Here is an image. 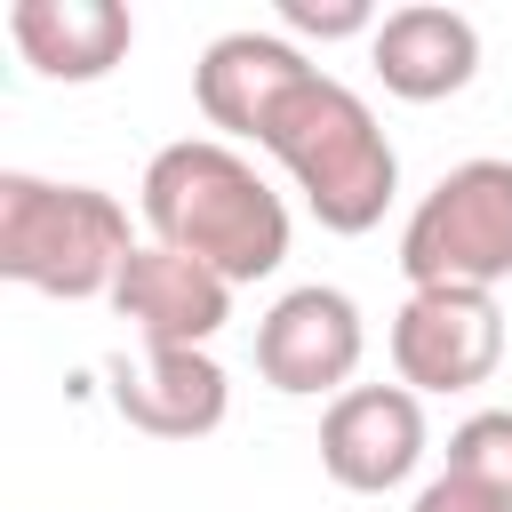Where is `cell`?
I'll return each instance as SVG.
<instances>
[{"label": "cell", "mask_w": 512, "mask_h": 512, "mask_svg": "<svg viewBox=\"0 0 512 512\" xmlns=\"http://www.w3.org/2000/svg\"><path fill=\"white\" fill-rule=\"evenodd\" d=\"M136 208L160 248L208 264L216 280L248 288L288 264V200L264 184V168L224 136H176L144 160Z\"/></svg>", "instance_id": "cell-1"}, {"label": "cell", "mask_w": 512, "mask_h": 512, "mask_svg": "<svg viewBox=\"0 0 512 512\" xmlns=\"http://www.w3.org/2000/svg\"><path fill=\"white\" fill-rule=\"evenodd\" d=\"M256 144L288 168V184L304 192V208L320 216V232L360 240V232L384 224V208H392V192H400V152H392L384 120H376L368 96L344 88L336 72H304V80L272 104V120H264Z\"/></svg>", "instance_id": "cell-2"}, {"label": "cell", "mask_w": 512, "mask_h": 512, "mask_svg": "<svg viewBox=\"0 0 512 512\" xmlns=\"http://www.w3.org/2000/svg\"><path fill=\"white\" fill-rule=\"evenodd\" d=\"M136 248L144 240H128V208L112 192L48 184L24 168L0 176V280L88 304V296H112V280Z\"/></svg>", "instance_id": "cell-3"}, {"label": "cell", "mask_w": 512, "mask_h": 512, "mask_svg": "<svg viewBox=\"0 0 512 512\" xmlns=\"http://www.w3.org/2000/svg\"><path fill=\"white\" fill-rule=\"evenodd\" d=\"M408 288H480L512 280V160H456L400 224Z\"/></svg>", "instance_id": "cell-4"}, {"label": "cell", "mask_w": 512, "mask_h": 512, "mask_svg": "<svg viewBox=\"0 0 512 512\" xmlns=\"http://www.w3.org/2000/svg\"><path fill=\"white\" fill-rule=\"evenodd\" d=\"M360 352H368V328H360V304L328 280H304L288 288L264 320H256V376L288 400H336L352 392L360 376Z\"/></svg>", "instance_id": "cell-5"}, {"label": "cell", "mask_w": 512, "mask_h": 512, "mask_svg": "<svg viewBox=\"0 0 512 512\" xmlns=\"http://www.w3.org/2000/svg\"><path fill=\"white\" fill-rule=\"evenodd\" d=\"M504 360V312L480 288H408L392 312V368L400 384L424 392H472Z\"/></svg>", "instance_id": "cell-6"}, {"label": "cell", "mask_w": 512, "mask_h": 512, "mask_svg": "<svg viewBox=\"0 0 512 512\" xmlns=\"http://www.w3.org/2000/svg\"><path fill=\"white\" fill-rule=\"evenodd\" d=\"M424 464V400L408 384H352L320 416V472L352 496H392Z\"/></svg>", "instance_id": "cell-7"}, {"label": "cell", "mask_w": 512, "mask_h": 512, "mask_svg": "<svg viewBox=\"0 0 512 512\" xmlns=\"http://www.w3.org/2000/svg\"><path fill=\"white\" fill-rule=\"evenodd\" d=\"M104 376H112V408H120L144 440H208V432L232 416V376L216 368V352L144 344L136 360L120 352Z\"/></svg>", "instance_id": "cell-8"}, {"label": "cell", "mask_w": 512, "mask_h": 512, "mask_svg": "<svg viewBox=\"0 0 512 512\" xmlns=\"http://www.w3.org/2000/svg\"><path fill=\"white\" fill-rule=\"evenodd\" d=\"M112 312L136 328V344H184V352H208V336L232 320V280H216L208 264L144 240L120 280H112Z\"/></svg>", "instance_id": "cell-9"}, {"label": "cell", "mask_w": 512, "mask_h": 512, "mask_svg": "<svg viewBox=\"0 0 512 512\" xmlns=\"http://www.w3.org/2000/svg\"><path fill=\"white\" fill-rule=\"evenodd\" d=\"M368 64L384 80V96L400 104H440V96H464L472 72H480V24L464 8H440V0H408L376 24L368 40Z\"/></svg>", "instance_id": "cell-10"}, {"label": "cell", "mask_w": 512, "mask_h": 512, "mask_svg": "<svg viewBox=\"0 0 512 512\" xmlns=\"http://www.w3.org/2000/svg\"><path fill=\"white\" fill-rule=\"evenodd\" d=\"M304 72H320L288 32H224V40H208L200 48V64H192V96H200V112H208V128H224V136H264V120H272V104L304 80Z\"/></svg>", "instance_id": "cell-11"}, {"label": "cell", "mask_w": 512, "mask_h": 512, "mask_svg": "<svg viewBox=\"0 0 512 512\" xmlns=\"http://www.w3.org/2000/svg\"><path fill=\"white\" fill-rule=\"evenodd\" d=\"M8 40L40 80L88 88L136 48V16L120 0H16L8 8Z\"/></svg>", "instance_id": "cell-12"}, {"label": "cell", "mask_w": 512, "mask_h": 512, "mask_svg": "<svg viewBox=\"0 0 512 512\" xmlns=\"http://www.w3.org/2000/svg\"><path fill=\"white\" fill-rule=\"evenodd\" d=\"M448 472H464V480H480V488H496V496L512 504V408L464 416V424L448 432Z\"/></svg>", "instance_id": "cell-13"}, {"label": "cell", "mask_w": 512, "mask_h": 512, "mask_svg": "<svg viewBox=\"0 0 512 512\" xmlns=\"http://www.w3.org/2000/svg\"><path fill=\"white\" fill-rule=\"evenodd\" d=\"M376 8L368 0H280V32H304V40H376Z\"/></svg>", "instance_id": "cell-14"}, {"label": "cell", "mask_w": 512, "mask_h": 512, "mask_svg": "<svg viewBox=\"0 0 512 512\" xmlns=\"http://www.w3.org/2000/svg\"><path fill=\"white\" fill-rule=\"evenodd\" d=\"M408 512H512L496 488H480V480H464V472H440V480H424L416 488V504Z\"/></svg>", "instance_id": "cell-15"}]
</instances>
